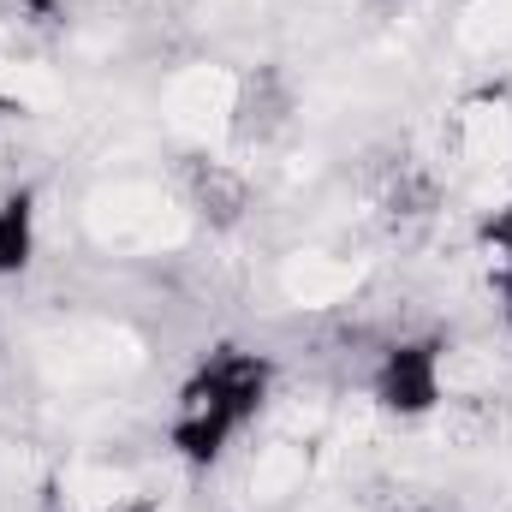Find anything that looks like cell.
<instances>
[{"instance_id": "6da1fadb", "label": "cell", "mask_w": 512, "mask_h": 512, "mask_svg": "<svg viewBox=\"0 0 512 512\" xmlns=\"http://www.w3.org/2000/svg\"><path fill=\"white\" fill-rule=\"evenodd\" d=\"M262 393H268V370L256 358L239 352H221L215 364H203L185 393H179V411H173V447L185 459H215L233 435H245L256 411H262Z\"/></svg>"}, {"instance_id": "7a4b0ae2", "label": "cell", "mask_w": 512, "mask_h": 512, "mask_svg": "<svg viewBox=\"0 0 512 512\" xmlns=\"http://www.w3.org/2000/svg\"><path fill=\"white\" fill-rule=\"evenodd\" d=\"M84 227L102 251H167L185 239V203H173L161 185L120 179V185H102L90 197Z\"/></svg>"}, {"instance_id": "3957f363", "label": "cell", "mask_w": 512, "mask_h": 512, "mask_svg": "<svg viewBox=\"0 0 512 512\" xmlns=\"http://www.w3.org/2000/svg\"><path fill=\"white\" fill-rule=\"evenodd\" d=\"M233 114H239V84L221 66H191L167 84V126L179 137L209 143V137H221L233 126Z\"/></svg>"}, {"instance_id": "277c9868", "label": "cell", "mask_w": 512, "mask_h": 512, "mask_svg": "<svg viewBox=\"0 0 512 512\" xmlns=\"http://www.w3.org/2000/svg\"><path fill=\"white\" fill-rule=\"evenodd\" d=\"M453 161L477 179H495L512 167V108L495 96H477L453 114Z\"/></svg>"}, {"instance_id": "5b68a950", "label": "cell", "mask_w": 512, "mask_h": 512, "mask_svg": "<svg viewBox=\"0 0 512 512\" xmlns=\"http://www.w3.org/2000/svg\"><path fill=\"white\" fill-rule=\"evenodd\" d=\"M131 364V340L102 322H72L48 340V370L60 382H108Z\"/></svg>"}, {"instance_id": "8992f818", "label": "cell", "mask_w": 512, "mask_h": 512, "mask_svg": "<svg viewBox=\"0 0 512 512\" xmlns=\"http://www.w3.org/2000/svg\"><path fill=\"white\" fill-rule=\"evenodd\" d=\"M376 393H382L387 411H399V417H417V411L441 405V399H447L441 352H429V346H399V352L382 364V382H376Z\"/></svg>"}, {"instance_id": "52a82bcc", "label": "cell", "mask_w": 512, "mask_h": 512, "mask_svg": "<svg viewBox=\"0 0 512 512\" xmlns=\"http://www.w3.org/2000/svg\"><path fill=\"white\" fill-rule=\"evenodd\" d=\"M358 280H364V262L334 256V251H298V256H286V268H280V292L292 304H310V310L352 298Z\"/></svg>"}, {"instance_id": "ba28073f", "label": "cell", "mask_w": 512, "mask_h": 512, "mask_svg": "<svg viewBox=\"0 0 512 512\" xmlns=\"http://www.w3.org/2000/svg\"><path fill=\"white\" fill-rule=\"evenodd\" d=\"M304 477H310V441H292V435H286V441H268V447H256L245 489H251V501L274 507V501L298 495V489H304Z\"/></svg>"}, {"instance_id": "9c48e42d", "label": "cell", "mask_w": 512, "mask_h": 512, "mask_svg": "<svg viewBox=\"0 0 512 512\" xmlns=\"http://www.w3.org/2000/svg\"><path fill=\"white\" fill-rule=\"evenodd\" d=\"M30 245H36V209H30V197H6L0 203V274L24 268Z\"/></svg>"}, {"instance_id": "30bf717a", "label": "cell", "mask_w": 512, "mask_h": 512, "mask_svg": "<svg viewBox=\"0 0 512 512\" xmlns=\"http://www.w3.org/2000/svg\"><path fill=\"white\" fill-rule=\"evenodd\" d=\"M459 36L471 48H507L512 42V0H471L459 18Z\"/></svg>"}, {"instance_id": "8fae6325", "label": "cell", "mask_w": 512, "mask_h": 512, "mask_svg": "<svg viewBox=\"0 0 512 512\" xmlns=\"http://www.w3.org/2000/svg\"><path fill=\"white\" fill-rule=\"evenodd\" d=\"M54 96V78L42 66H18V60H0V102H18V108H42Z\"/></svg>"}, {"instance_id": "7c38bea8", "label": "cell", "mask_w": 512, "mask_h": 512, "mask_svg": "<svg viewBox=\"0 0 512 512\" xmlns=\"http://www.w3.org/2000/svg\"><path fill=\"white\" fill-rule=\"evenodd\" d=\"M66 512H143L137 501H114V507H66Z\"/></svg>"}]
</instances>
